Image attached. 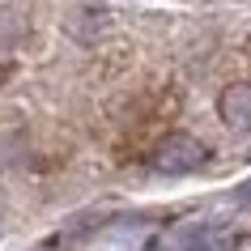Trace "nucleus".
Wrapping results in <instances>:
<instances>
[{"label": "nucleus", "instance_id": "f257e3e1", "mask_svg": "<svg viewBox=\"0 0 251 251\" xmlns=\"http://www.w3.org/2000/svg\"><path fill=\"white\" fill-rule=\"evenodd\" d=\"M200 162H204V145H200L196 136H187V132H171L158 149H153V166L166 171V175L196 171Z\"/></svg>", "mask_w": 251, "mask_h": 251}, {"label": "nucleus", "instance_id": "f03ea898", "mask_svg": "<svg viewBox=\"0 0 251 251\" xmlns=\"http://www.w3.org/2000/svg\"><path fill=\"white\" fill-rule=\"evenodd\" d=\"M222 115H226V124H234V128H247V124H251V90H247V85L226 90V98H222Z\"/></svg>", "mask_w": 251, "mask_h": 251}, {"label": "nucleus", "instance_id": "7ed1b4c3", "mask_svg": "<svg viewBox=\"0 0 251 251\" xmlns=\"http://www.w3.org/2000/svg\"><path fill=\"white\" fill-rule=\"evenodd\" d=\"M4 81H9V64H4V60H0V85H4Z\"/></svg>", "mask_w": 251, "mask_h": 251}]
</instances>
